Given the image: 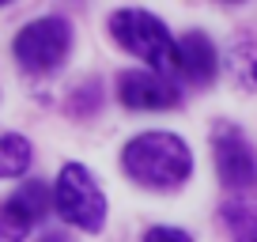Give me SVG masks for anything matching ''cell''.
Instances as JSON below:
<instances>
[{
	"label": "cell",
	"mask_w": 257,
	"mask_h": 242,
	"mask_svg": "<svg viewBox=\"0 0 257 242\" xmlns=\"http://www.w3.org/2000/svg\"><path fill=\"white\" fill-rule=\"evenodd\" d=\"M121 163H125L128 178L148 189H174L193 170V155L185 140L170 137V133H144V137L128 140Z\"/></svg>",
	"instance_id": "6da1fadb"
},
{
	"label": "cell",
	"mask_w": 257,
	"mask_h": 242,
	"mask_svg": "<svg viewBox=\"0 0 257 242\" xmlns=\"http://www.w3.org/2000/svg\"><path fill=\"white\" fill-rule=\"evenodd\" d=\"M110 34L121 49H128L133 57L148 61V68H178V46L170 38V31L140 8H125L110 16Z\"/></svg>",
	"instance_id": "7a4b0ae2"
},
{
	"label": "cell",
	"mask_w": 257,
	"mask_h": 242,
	"mask_svg": "<svg viewBox=\"0 0 257 242\" xmlns=\"http://www.w3.org/2000/svg\"><path fill=\"white\" fill-rule=\"evenodd\" d=\"M53 208L80 231H102L106 223V197L80 163L61 167L53 186Z\"/></svg>",
	"instance_id": "3957f363"
},
{
	"label": "cell",
	"mask_w": 257,
	"mask_h": 242,
	"mask_svg": "<svg viewBox=\"0 0 257 242\" xmlns=\"http://www.w3.org/2000/svg\"><path fill=\"white\" fill-rule=\"evenodd\" d=\"M72 46V31L64 19H34L16 34V61L27 72H53Z\"/></svg>",
	"instance_id": "277c9868"
},
{
	"label": "cell",
	"mask_w": 257,
	"mask_h": 242,
	"mask_svg": "<svg viewBox=\"0 0 257 242\" xmlns=\"http://www.w3.org/2000/svg\"><path fill=\"white\" fill-rule=\"evenodd\" d=\"M212 152H216L219 182H223L227 189H238V193L257 189V155L234 125H227V121L216 125V133H212Z\"/></svg>",
	"instance_id": "5b68a950"
},
{
	"label": "cell",
	"mask_w": 257,
	"mask_h": 242,
	"mask_svg": "<svg viewBox=\"0 0 257 242\" xmlns=\"http://www.w3.org/2000/svg\"><path fill=\"white\" fill-rule=\"evenodd\" d=\"M117 95L128 110H174L182 102L178 87L159 72H121Z\"/></svg>",
	"instance_id": "8992f818"
},
{
	"label": "cell",
	"mask_w": 257,
	"mask_h": 242,
	"mask_svg": "<svg viewBox=\"0 0 257 242\" xmlns=\"http://www.w3.org/2000/svg\"><path fill=\"white\" fill-rule=\"evenodd\" d=\"M178 72L189 83H197V87L212 83V76H216V49H212V42L201 31L185 34L178 42Z\"/></svg>",
	"instance_id": "52a82bcc"
},
{
	"label": "cell",
	"mask_w": 257,
	"mask_h": 242,
	"mask_svg": "<svg viewBox=\"0 0 257 242\" xmlns=\"http://www.w3.org/2000/svg\"><path fill=\"white\" fill-rule=\"evenodd\" d=\"M219 219H223L231 242H257V208L242 201H227L219 208Z\"/></svg>",
	"instance_id": "ba28073f"
},
{
	"label": "cell",
	"mask_w": 257,
	"mask_h": 242,
	"mask_svg": "<svg viewBox=\"0 0 257 242\" xmlns=\"http://www.w3.org/2000/svg\"><path fill=\"white\" fill-rule=\"evenodd\" d=\"M31 167V144L16 133H0V178H19Z\"/></svg>",
	"instance_id": "9c48e42d"
},
{
	"label": "cell",
	"mask_w": 257,
	"mask_h": 242,
	"mask_svg": "<svg viewBox=\"0 0 257 242\" xmlns=\"http://www.w3.org/2000/svg\"><path fill=\"white\" fill-rule=\"evenodd\" d=\"M231 72L234 80H242L246 87H257V38L253 34H242L231 46Z\"/></svg>",
	"instance_id": "30bf717a"
},
{
	"label": "cell",
	"mask_w": 257,
	"mask_h": 242,
	"mask_svg": "<svg viewBox=\"0 0 257 242\" xmlns=\"http://www.w3.org/2000/svg\"><path fill=\"white\" fill-rule=\"evenodd\" d=\"M31 227H34V219L23 212V204L16 197H8L0 204V242H23L31 234Z\"/></svg>",
	"instance_id": "8fae6325"
},
{
	"label": "cell",
	"mask_w": 257,
	"mask_h": 242,
	"mask_svg": "<svg viewBox=\"0 0 257 242\" xmlns=\"http://www.w3.org/2000/svg\"><path fill=\"white\" fill-rule=\"evenodd\" d=\"M144 242H193L185 231H174V227H152L144 234Z\"/></svg>",
	"instance_id": "7c38bea8"
},
{
	"label": "cell",
	"mask_w": 257,
	"mask_h": 242,
	"mask_svg": "<svg viewBox=\"0 0 257 242\" xmlns=\"http://www.w3.org/2000/svg\"><path fill=\"white\" fill-rule=\"evenodd\" d=\"M42 242H68V238H64V234H46Z\"/></svg>",
	"instance_id": "4fadbf2b"
},
{
	"label": "cell",
	"mask_w": 257,
	"mask_h": 242,
	"mask_svg": "<svg viewBox=\"0 0 257 242\" xmlns=\"http://www.w3.org/2000/svg\"><path fill=\"white\" fill-rule=\"evenodd\" d=\"M0 4H8V0H0Z\"/></svg>",
	"instance_id": "5bb4252c"
}]
</instances>
